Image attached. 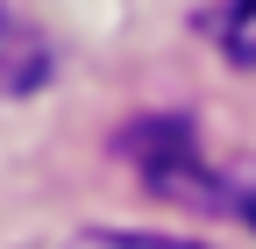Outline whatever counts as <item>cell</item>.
<instances>
[{"label":"cell","mask_w":256,"mask_h":249,"mask_svg":"<svg viewBox=\"0 0 256 249\" xmlns=\"http://www.w3.org/2000/svg\"><path fill=\"white\" fill-rule=\"evenodd\" d=\"M57 72V57H50V36L36 22H22L0 8V100H28V92H43Z\"/></svg>","instance_id":"7a4b0ae2"},{"label":"cell","mask_w":256,"mask_h":249,"mask_svg":"<svg viewBox=\"0 0 256 249\" xmlns=\"http://www.w3.org/2000/svg\"><path fill=\"white\" fill-rule=\"evenodd\" d=\"M121 157L142 171V185L156 200H185V206H220V178L206 171L200 142H192L185 121H136V128H121Z\"/></svg>","instance_id":"6da1fadb"},{"label":"cell","mask_w":256,"mask_h":249,"mask_svg":"<svg viewBox=\"0 0 256 249\" xmlns=\"http://www.w3.org/2000/svg\"><path fill=\"white\" fill-rule=\"evenodd\" d=\"M228 206H235L242 221L256 228V164H249V171H235V200H228Z\"/></svg>","instance_id":"5b68a950"},{"label":"cell","mask_w":256,"mask_h":249,"mask_svg":"<svg viewBox=\"0 0 256 249\" xmlns=\"http://www.w3.org/2000/svg\"><path fill=\"white\" fill-rule=\"evenodd\" d=\"M64 249H200V242H185V235H150V228H86V235H72Z\"/></svg>","instance_id":"277c9868"},{"label":"cell","mask_w":256,"mask_h":249,"mask_svg":"<svg viewBox=\"0 0 256 249\" xmlns=\"http://www.w3.org/2000/svg\"><path fill=\"white\" fill-rule=\"evenodd\" d=\"M214 36H220V57L242 72H256V0H228L214 14Z\"/></svg>","instance_id":"3957f363"}]
</instances>
